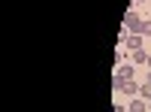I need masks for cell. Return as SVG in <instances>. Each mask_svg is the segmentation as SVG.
<instances>
[{
    "label": "cell",
    "instance_id": "1",
    "mask_svg": "<svg viewBox=\"0 0 151 112\" xmlns=\"http://www.w3.org/2000/svg\"><path fill=\"white\" fill-rule=\"evenodd\" d=\"M124 30H127V33H139L142 30V18H139V12H136L133 6H130L127 15H124Z\"/></svg>",
    "mask_w": 151,
    "mask_h": 112
},
{
    "label": "cell",
    "instance_id": "2",
    "mask_svg": "<svg viewBox=\"0 0 151 112\" xmlns=\"http://www.w3.org/2000/svg\"><path fill=\"white\" fill-rule=\"evenodd\" d=\"M121 43L127 46V52H136V48H142V33H130V36H124Z\"/></svg>",
    "mask_w": 151,
    "mask_h": 112
},
{
    "label": "cell",
    "instance_id": "3",
    "mask_svg": "<svg viewBox=\"0 0 151 112\" xmlns=\"http://www.w3.org/2000/svg\"><path fill=\"white\" fill-rule=\"evenodd\" d=\"M127 109H130V112H145V109H148V100H142V97H133Z\"/></svg>",
    "mask_w": 151,
    "mask_h": 112
},
{
    "label": "cell",
    "instance_id": "4",
    "mask_svg": "<svg viewBox=\"0 0 151 112\" xmlns=\"http://www.w3.org/2000/svg\"><path fill=\"white\" fill-rule=\"evenodd\" d=\"M130 58H133V64H148L151 55H145V48H136V52H130Z\"/></svg>",
    "mask_w": 151,
    "mask_h": 112
},
{
    "label": "cell",
    "instance_id": "5",
    "mask_svg": "<svg viewBox=\"0 0 151 112\" xmlns=\"http://www.w3.org/2000/svg\"><path fill=\"white\" fill-rule=\"evenodd\" d=\"M121 91H124V94H130V97H139V85L130 79V82H124V88H121Z\"/></svg>",
    "mask_w": 151,
    "mask_h": 112
},
{
    "label": "cell",
    "instance_id": "6",
    "mask_svg": "<svg viewBox=\"0 0 151 112\" xmlns=\"http://www.w3.org/2000/svg\"><path fill=\"white\" fill-rule=\"evenodd\" d=\"M139 97H142V100H151V82H142L139 85Z\"/></svg>",
    "mask_w": 151,
    "mask_h": 112
},
{
    "label": "cell",
    "instance_id": "7",
    "mask_svg": "<svg viewBox=\"0 0 151 112\" xmlns=\"http://www.w3.org/2000/svg\"><path fill=\"white\" fill-rule=\"evenodd\" d=\"M124 58H127V46H118V52H115V61H118V64H121Z\"/></svg>",
    "mask_w": 151,
    "mask_h": 112
},
{
    "label": "cell",
    "instance_id": "8",
    "mask_svg": "<svg viewBox=\"0 0 151 112\" xmlns=\"http://www.w3.org/2000/svg\"><path fill=\"white\" fill-rule=\"evenodd\" d=\"M142 36H151V21H142V30H139Z\"/></svg>",
    "mask_w": 151,
    "mask_h": 112
},
{
    "label": "cell",
    "instance_id": "9",
    "mask_svg": "<svg viewBox=\"0 0 151 112\" xmlns=\"http://www.w3.org/2000/svg\"><path fill=\"white\" fill-rule=\"evenodd\" d=\"M148 112H151V100H148Z\"/></svg>",
    "mask_w": 151,
    "mask_h": 112
},
{
    "label": "cell",
    "instance_id": "10",
    "mask_svg": "<svg viewBox=\"0 0 151 112\" xmlns=\"http://www.w3.org/2000/svg\"><path fill=\"white\" fill-rule=\"evenodd\" d=\"M136 3H145V0H136Z\"/></svg>",
    "mask_w": 151,
    "mask_h": 112
},
{
    "label": "cell",
    "instance_id": "11",
    "mask_svg": "<svg viewBox=\"0 0 151 112\" xmlns=\"http://www.w3.org/2000/svg\"><path fill=\"white\" fill-rule=\"evenodd\" d=\"M148 67H151V58H148Z\"/></svg>",
    "mask_w": 151,
    "mask_h": 112
}]
</instances>
